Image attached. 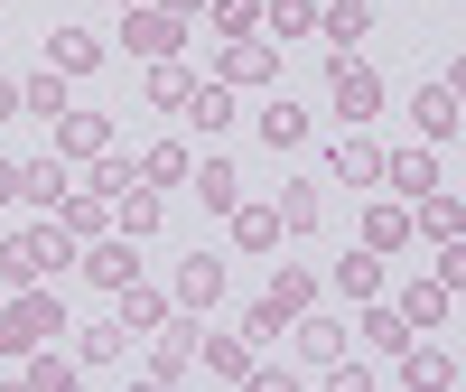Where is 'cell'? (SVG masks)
Segmentation results:
<instances>
[{"mask_svg":"<svg viewBox=\"0 0 466 392\" xmlns=\"http://www.w3.org/2000/svg\"><path fill=\"white\" fill-rule=\"evenodd\" d=\"M66 262H75V233H66V224H19L10 243H0V281H10V290H37V281H56Z\"/></svg>","mask_w":466,"mask_h":392,"instance_id":"cell-1","label":"cell"},{"mask_svg":"<svg viewBox=\"0 0 466 392\" xmlns=\"http://www.w3.org/2000/svg\"><path fill=\"white\" fill-rule=\"evenodd\" d=\"M66 327V308L47 299V281H37V290H19L10 308H0V356H28V346H47Z\"/></svg>","mask_w":466,"mask_h":392,"instance_id":"cell-2","label":"cell"},{"mask_svg":"<svg viewBox=\"0 0 466 392\" xmlns=\"http://www.w3.org/2000/svg\"><path fill=\"white\" fill-rule=\"evenodd\" d=\"M327 103L345 112V122H373V112H382V75H373L364 57H336V75H327Z\"/></svg>","mask_w":466,"mask_h":392,"instance_id":"cell-3","label":"cell"},{"mask_svg":"<svg viewBox=\"0 0 466 392\" xmlns=\"http://www.w3.org/2000/svg\"><path fill=\"white\" fill-rule=\"evenodd\" d=\"M47 131H56V160H103V150H112V122H103V112H75V103L56 112Z\"/></svg>","mask_w":466,"mask_h":392,"instance_id":"cell-4","label":"cell"},{"mask_svg":"<svg viewBox=\"0 0 466 392\" xmlns=\"http://www.w3.org/2000/svg\"><path fill=\"white\" fill-rule=\"evenodd\" d=\"M327 178H345V187H382V150L364 140V122H345V140L327 150Z\"/></svg>","mask_w":466,"mask_h":392,"instance_id":"cell-5","label":"cell"},{"mask_svg":"<svg viewBox=\"0 0 466 392\" xmlns=\"http://www.w3.org/2000/svg\"><path fill=\"white\" fill-rule=\"evenodd\" d=\"M289 327H299V356L318 365V374H327V365H345V356H355V327H336V318H308V308H299Z\"/></svg>","mask_w":466,"mask_h":392,"instance_id":"cell-6","label":"cell"},{"mask_svg":"<svg viewBox=\"0 0 466 392\" xmlns=\"http://www.w3.org/2000/svg\"><path fill=\"white\" fill-rule=\"evenodd\" d=\"M177 37H187V19H168V10H122V47H140V57H177Z\"/></svg>","mask_w":466,"mask_h":392,"instance_id":"cell-7","label":"cell"},{"mask_svg":"<svg viewBox=\"0 0 466 392\" xmlns=\"http://www.w3.org/2000/svg\"><path fill=\"white\" fill-rule=\"evenodd\" d=\"M187 187H197L206 196V215H233V206H243V169H233V160H187Z\"/></svg>","mask_w":466,"mask_h":392,"instance_id":"cell-8","label":"cell"},{"mask_svg":"<svg viewBox=\"0 0 466 392\" xmlns=\"http://www.w3.org/2000/svg\"><path fill=\"white\" fill-rule=\"evenodd\" d=\"M85 281H94V290H122V281H140L131 233H112V243H94V253H85Z\"/></svg>","mask_w":466,"mask_h":392,"instance_id":"cell-9","label":"cell"},{"mask_svg":"<svg viewBox=\"0 0 466 392\" xmlns=\"http://www.w3.org/2000/svg\"><path fill=\"white\" fill-rule=\"evenodd\" d=\"M112 224H122L131 243H140V233H159V187H140V178L112 187Z\"/></svg>","mask_w":466,"mask_h":392,"instance_id":"cell-10","label":"cell"},{"mask_svg":"<svg viewBox=\"0 0 466 392\" xmlns=\"http://www.w3.org/2000/svg\"><path fill=\"white\" fill-rule=\"evenodd\" d=\"M261 299H270V308H280V327H289V318H299V308H308V299H318V271H308V262H280V271H270V290H261Z\"/></svg>","mask_w":466,"mask_h":392,"instance_id":"cell-11","label":"cell"},{"mask_svg":"<svg viewBox=\"0 0 466 392\" xmlns=\"http://www.w3.org/2000/svg\"><path fill=\"white\" fill-rule=\"evenodd\" d=\"M410 112H420V131H430V140H448V131H457V75L420 85V94H410Z\"/></svg>","mask_w":466,"mask_h":392,"instance_id":"cell-12","label":"cell"},{"mask_svg":"<svg viewBox=\"0 0 466 392\" xmlns=\"http://www.w3.org/2000/svg\"><path fill=\"white\" fill-rule=\"evenodd\" d=\"M140 187H187V140H149L140 160H131Z\"/></svg>","mask_w":466,"mask_h":392,"instance_id":"cell-13","label":"cell"},{"mask_svg":"<svg viewBox=\"0 0 466 392\" xmlns=\"http://www.w3.org/2000/svg\"><path fill=\"white\" fill-rule=\"evenodd\" d=\"M75 178H66V160H56V150H47V160H19V196H28V206H47L56 215V196H66Z\"/></svg>","mask_w":466,"mask_h":392,"instance_id":"cell-14","label":"cell"},{"mask_svg":"<svg viewBox=\"0 0 466 392\" xmlns=\"http://www.w3.org/2000/svg\"><path fill=\"white\" fill-rule=\"evenodd\" d=\"M382 187H401V196H430V187H448V178H439V160H430V150H401V160H382Z\"/></svg>","mask_w":466,"mask_h":392,"instance_id":"cell-15","label":"cell"},{"mask_svg":"<svg viewBox=\"0 0 466 392\" xmlns=\"http://www.w3.org/2000/svg\"><path fill=\"white\" fill-rule=\"evenodd\" d=\"M177 299H187V308H215V299H224V262H215V253H187Z\"/></svg>","mask_w":466,"mask_h":392,"instance_id":"cell-16","label":"cell"},{"mask_svg":"<svg viewBox=\"0 0 466 392\" xmlns=\"http://www.w3.org/2000/svg\"><path fill=\"white\" fill-rule=\"evenodd\" d=\"M47 66H56V75H94V66H103V47H94L85 28H47Z\"/></svg>","mask_w":466,"mask_h":392,"instance_id":"cell-17","label":"cell"},{"mask_svg":"<svg viewBox=\"0 0 466 392\" xmlns=\"http://www.w3.org/2000/svg\"><path fill=\"white\" fill-rule=\"evenodd\" d=\"M112 299H122V308H112V318H122L131 336H140V327H168V299H159V290H140V281H122Z\"/></svg>","mask_w":466,"mask_h":392,"instance_id":"cell-18","label":"cell"},{"mask_svg":"<svg viewBox=\"0 0 466 392\" xmlns=\"http://www.w3.org/2000/svg\"><path fill=\"white\" fill-rule=\"evenodd\" d=\"M187 365H197V327H168L159 346H149V374L159 383H187Z\"/></svg>","mask_w":466,"mask_h":392,"instance_id":"cell-19","label":"cell"},{"mask_svg":"<svg viewBox=\"0 0 466 392\" xmlns=\"http://www.w3.org/2000/svg\"><path fill=\"white\" fill-rule=\"evenodd\" d=\"M177 112H187V122H197V131L215 140V131L233 122V94H224V85H187V103H177Z\"/></svg>","mask_w":466,"mask_h":392,"instance_id":"cell-20","label":"cell"},{"mask_svg":"<svg viewBox=\"0 0 466 392\" xmlns=\"http://www.w3.org/2000/svg\"><path fill=\"white\" fill-rule=\"evenodd\" d=\"M233 243L243 253H280V215L270 206H233Z\"/></svg>","mask_w":466,"mask_h":392,"instance_id":"cell-21","label":"cell"},{"mask_svg":"<svg viewBox=\"0 0 466 392\" xmlns=\"http://www.w3.org/2000/svg\"><path fill=\"white\" fill-rule=\"evenodd\" d=\"M318 28L336 37V47H345V57H355V37L373 28V10H364V0H327V10H318Z\"/></svg>","mask_w":466,"mask_h":392,"instance_id":"cell-22","label":"cell"},{"mask_svg":"<svg viewBox=\"0 0 466 392\" xmlns=\"http://www.w3.org/2000/svg\"><path fill=\"white\" fill-rule=\"evenodd\" d=\"M401 327H448V290L439 281H410L401 290Z\"/></svg>","mask_w":466,"mask_h":392,"instance_id":"cell-23","label":"cell"},{"mask_svg":"<svg viewBox=\"0 0 466 392\" xmlns=\"http://www.w3.org/2000/svg\"><path fill=\"white\" fill-rule=\"evenodd\" d=\"M401 383H410V392H439V383H457V365L430 356V346H401Z\"/></svg>","mask_w":466,"mask_h":392,"instance_id":"cell-24","label":"cell"},{"mask_svg":"<svg viewBox=\"0 0 466 392\" xmlns=\"http://www.w3.org/2000/svg\"><path fill=\"white\" fill-rule=\"evenodd\" d=\"M224 75H233V85H261V75H280V57H270L261 37H233V57H224Z\"/></svg>","mask_w":466,"mask_h":392,"instance_id":"cell-25","label":"cell"},{"mask_svg":"<svg viewBox=\"0 0 466 392\" xmlns=\"http://www.w3.org/2000/svg\"><path fill=\"white\" fill-rule=\"evenodd\" d=\"M187 85H197V75H187L177 57H149V103H159V112H177V103H187Z\"/></svg>","mask_w":466,"mask_h":392,"instance_id":"cell-26","label":"cell"},{"mask_svg":"<svg viewBox=\"0 0 466 392\" xmlns=\"http://www.w3.org/2000/svg\"><path fill=\"white\" fill-rule=\"evenodd\" d=\"M261 140H270V150H299V140H308V112H299V103H261Z\"/></svg>","mask_w":466,"mask_h":392,"instance_id":"cell-27","label":"cell"},{"mask_svg":"<svg viewBox=\"0 0 466 392\" xmlns=\"http://www.w3.org/2000/svg\"><path fill=\"white\" fill-rule=\"evenodd\" d=\"M336 290H345V299H382V262H373V253H345V262H336Z\"/></svg>","mask_w":466,"mask_h":392,"instance_id":"cell-28","label":"cell"},{"mask_svg":"<svg viewBox=\"0 0 466 392\" xmlns=\"http://www.w3.org/2000/svg\"><path fill=\"white\" fill-rule=\"evenodd\" d=\"M206 374H224V383H252V346H243V336H206Z\"/></svg>","mask_w":466,"mask_h":392,"instance_id":"cell-29","label":"cell"},{"mask_svg":"<svg viewBox=\"0 0 466 392\" xmlns=\"http://www.w3.org/2000/svg\"><path fill=\"white\" fill-rule=\"evenodd\" d=\"M28 392H75V365L66 356H47V346H28V374H19Z\"/></svg>","mask_w":466,"mask_h":392,"instance_id":"cell-30","label":"cell"},{"mask_svg":"<svg viewBox=\"0 0 466 392\" xmlns=\"http://www.w3.org/2000/svg\"><path fill=\"white\" fill-rule=\"evenodd\" d=\"M261 28H270V37H308V28H318V0H270Z\"/></svg>","mask_w":466,"mask_h":392,"instance_id":"cell-31","label":"cell"},{"mask_svg":"<svg viewBox=\"0 0 466 392\" xmlns=\"http://www.w3.org/2000/svg\"><path fill=\"white\" fill-rule=\"evenodd\" d=\"M19 112H37V122H56V112H66V85H56V66L19 85Z\"/></svg>","mask_w":466,"mask_h":392,"instance_id":"cell-32","label":"cell"},{"mask_svg":"<svg viewBox=\"0 0 466 392\" xmlns=\"http://www.w3.org/2000/svg\"><path fill=\"white\" fill-rule=\"evenodd\" d=\"M270 215H280L289 233H308V224H318V187H308V178H289V187H280V206H270Z\"/></svg>","mask_w":466,"mask_h":392,"instance_id":"cell-33","label":"cell"},{"mask_svg":"<svg viewBox=\"0 0 466 392\" xmlns=\"http://www.w3.org/2000/svg\"><path fill=\"white\" fill-rule=\"evenodd\" d=\"M364 336L382 346V356H401V346H410V327H401V308H364Z\"/></svg>","mask_w":466,"mask_h":392,"instance_id":"cell-34","label":"cell"},{"mask_svg":"<svg viewBox=\"0 0 466 392\" xmlns=\"http://www.w3.org/2000/svg\"><path fill=\"white\" fill-rule=\"evenodd\" d=\"M401 233H410V215H401V206H373V215H364V243H373V253H392Z\"/></svg>","mask_w":466,"mask_h":392,"instance_id":"cell-35","label":"cell"},{"mask_svg":"<svg viewBox=\"0 0 466 392\" xmlns=\"http://www.w3.org/2000/svg\"><path fill=\"white\" fill-rule=\"evenodd\" d=\"M206 10H215V28H224V37H252V28H261L252 0H206Z\"/></svg>","mask_w":466,"mask_h":392,"instance_id":"cell-36","label":"cell"},{"mask_svg":"<svg viewBox=\"0 0 466 392\" xmlns=\"http://www.w3.org/2000/svg\"><path fill=\"white\" fill-rule=\"evenodd\" d=\"M122 356V318H103V327H85V365H112Z\"/></svg>","mask_w":466,"mask_h":392,"instance_id":"cell-37","label":"cell"},{"mask_svg":"<svg viewBox=\"0 0 466 392\" xmlns=\"http://www.w3.org/2000/svg\"><path fill=\"white\" fill-rule=\"evenodd\" d=\"M10 196H19V160H0V206H10Z\"/></svg>","mask_w":466,"mask_h":392,"instance_id":"cell-38","label":"cell"},{"mask_svg":"<svg viewBox=\"0 0 466 392\" xmlns=\"http://www.w3.org/2000/svg\"><path fill=\"white\" fill-rule=\"evenodd\" d=\"M197 10H206V0H168V19H197Z\"/></svg>","mask_w":466,"mask_h":392,"instance_id":"cell-39","label":"cell"},{"mask_svg":"<svg viewBox=\"0 0 466 392\" xmlns=\"http://www.w3.org/2000/svg\"><path fill=\"white\" fill-rule=\"evenodd\" d=\"M10 112H19V85H0V122H10Z\"/></svg>","mask_w":466,"mask_h":392,"instance_id":"cell-40","label":"cell"},{"mask_svg":"<svg viewBox=\"0 0 466 392\" xmlns=\"http://www.w3.org/2000/svg\"><path fill=\"white\" fill-rule=\"evenodd\" d=\"M112 10H140V0H112Z\"/></svg>","mask_w":466,"mask_h":392,"instance_id":"cell-41","label":"cell"}]
</instances>
